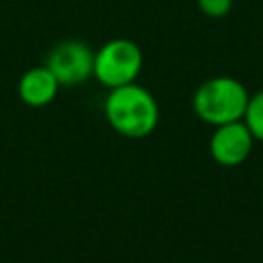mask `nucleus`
<instances>
[{"label":"nucleus","mask_w":263,"mask_h":263,"mask_svg":"<svg viewBox=\"0 0 263 263\" xmlns=\"http://www.w3.org/2000/svg\"><path fill=\"white\" fill-rule=\"evenodd\" d=\"M105 117L123 138H146L158 125V103L152 92L136 82L111 88L105 99Z\"/></svg>","instance_id":"nucleus-1"},{"label":"nucleus","mask_w":263,"mask_h":263,"mask_svg":"<svg viewBox=\"0 0 263 263\" xmlns=\"http://www.w3.org/2000/svg\"><path fill=\"white\" fill-rule=\"evenodd\" d=\"M249 97L251 95L240 80L232 76H214L197 86L191 105L201 121L216 127L242 119Z\"/></svg>","instance_id":"nucleus-2"},{"label":"nucleus","mask_w":263,"mask_h":263,"mask_svg":"<svg viewBox=\"0 0 263 263\" xmlns=\"http://www.w3.org/2000/svg\"><path fill=\"white\" fill-rule=\"evenodd\" d=\"M60 86L62 84L58 82L53 72L43 64V66H35V68H29L27 72H23V76L18 78L16 90L25 105L45 107L55 99Z\"/></svg>","instance_id":"nucleus-6"},{"label":"nucleus","mask_w":263,"mask_h":263,"mask_svg":"<svg viewBox=\"0 0 263 263\" xmlns=\"http://www.w3.org/2000/svg\"><path fill=\"white\" fill-rule=\"evenodd\" d=\"M253 134L242 119L216 125L210 138V154L222 166L242 164L253 150Z\"/></svg>","instance_id":"nucleus-5"},{"label":"nucleus","mask_w":263,"mask_h":263,"mask_svg":"<svg viewBox=\"0 0 263 263\" xmlns=\"http://www.w3.org/2000/svg\"><path fill=\"white\" fill-rule=\"evenodd\" d=\"M144 64L142 49L136 41L117 37L105 41L95 51L92 76L107 88H117L136 82Z\"/></svg>","instance_id":"nucleus-3"},{"label":"nucleus","mask_w":263,"mask_h":263,"mask_svg":"<svg viewBox=\"0 0 263 263\" xmlns=\"http://www.w3.org/2000/svg\"><path fill=\"white\" fill-rule=\"evenodd\" d=\"M234 0H197V8L210 18H222L232 10Z\"/></svg>","instance_id":"nucleus-8"},{"label":"nucleus","mask_w":263,"mask_h":263,"mask_svg":"<svg viewBox=\"0 0 263 263\" xmlns=\"http://www.w3.org/2000/svg\"><path fill=\"white\" fill-rule=\"evenodd\" d=\"M242 121L251 129L253 138L259 140V142H263V88L249 97V103H247V111L242 115Z\"/></svg>","instance_id":"nucleus-7"},{"label":"nucleus","mask_w":263,"mask_h":263,"mask_svg":"<svg viewBox=\"0 0 263 263\" xmlns=\"http://www.w3.org/2000/svg\"><path fill=\"white\" fill-rule=\"evenodd\" d=\"M45 66L62 86H76L92 76L95 51L80 39H64L49 49Z\"/></svg>","instance_id":"nucleus-4"}]
</instances>
